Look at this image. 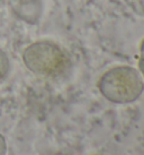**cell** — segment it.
<instances>
[{"instance_id":"8992f818","label":"cell","mask_w":144,"mask_h":155,"mask_svg":"<svg viewBox=\"0 0 144 155\" xmlns=\"http://www.w3.org/2000/svg\"><path fill=\"white\" fill-rule=\"evenodd\" d=\"M7 154V143L5 137L0 134V155Z\"/></svg>"},{"instance_id":"277c9868","label":"cell","mask_w":144,"mask_h":155,"mask_svg":"<svg viewBox=\"0 0 144 155\" xmlns=\"http://www.w3.org/2000/svg\"><path fill=\"white\" fill-rule=\"evenodd\" d=\"M9 59L7 54L0 49V81L4 79L9 71Z\"/></svg>"},{"instance_id":"3957f363","label":"cell","mask_w":144,"mask_h":155,"mask_svg":"<svg viewBox=\"0 0 144 155\" xmlns=\"http://www.w3.org/2000/svg\"><path fill=\"white\" fill-rule=\"evenodd\" d=\"M13 9L18 17L28 23H35L41 14L39 0H13Z\"/></svg>"},{"instance_id":"5b68a950","label":"cell","mask_w":144,"mask_h":155,"mask_svg":"<svg viewBox=\"0 0 144 155\" xmlns=\"http://www.w3.org/2000/svg\"><path fill=\"white\" fill-rule=\"evenodd\" d=\"M139 69L142 76L144 77V39L142 40L140 45V58H139Z\"/></svg>"},{"instance_id":"6da1fadb","label":"cell","mask_w":144,"mask_h":155,"mask_svg":"<svg viewBox=\"0 0 144 155\" xmlns=\"http://www.w3.org/2000/svg\"><path fill=\"white\" fill-rule=\"evenodd\" d=\"M98 88L110 102L125 104L134 102L144 91V82L140 73L130 66H118L102 75Z\"/></svg>"},{"instance_id":"7a4b0ae2","label":"cell","mask_w":144,"mask_h":155,"mask_svg":"<svg viewBox=\"0 0 144 155\" xmlns=\"http://www.w3.org/2000/svg\"><path fill=\"white\" fill-rule=\"evenodd\" d=\"M23 61L32 73L49 77L63 75L71 66L68 53L50 41L30 44L23 52Z\"/></svg>"}]
</instances>
